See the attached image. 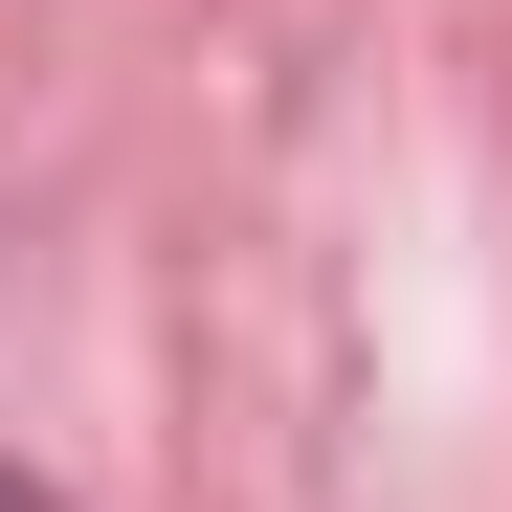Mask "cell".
<instances>
[{"instance_id":"cell-1","label":"cell","mask_w":512,"mask_h":512,"mask_svg":"<svg viewBox=\"0 0 512 512\" xmlns=\"http://www.w3.org/2000/svg\"><path fill=\"white\" fill-rule=\"evenodd\" d=\"M0 512H45V490H23V468H0Z\"/></svg>"}]
</instances>
